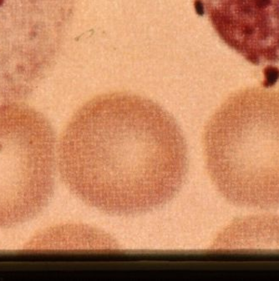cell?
Here are the masks:
<instances>
[{
  "label": "cell",
  "mask_w": 279,
  "mask_h": 281,
  "mask_svg": "<svg viewBox=\"0 0 279 281\" xmlns=\"http://www.w3.org/2000/svg\"><path fill=\"white\" fill-rule=\"evenodd\" d=\"M63 180L102 212L131 215L173 199L187 170L185 138L166 109L128 93L99 95L77 110L58 149Z\"/></svg>",
  "instance_id": "1"
},
{
  "label": "cell",
  "mask_w": 279,
  "mask_h": 281,
  "mask_svg": "<svg viewBox=\"0 0 279 281\" xmlns=\"http://www.w3.org/2000/svg\"><path fill=\"white\" fill-rule=\"evenodd\" d=\"M203 146L209 176L228 202L279 207V91L231 95L208 121Z\"/></svg>",
  "instance_id": "2"
},
{
  "label": "cell",
  "mask_w": 279,
  "mask_h": 281,
  "mask_svg": "<svg viewBox=\"0 0 279 281\" xmlns=\"http://www.w3.org/2000/svg\"><path fill=\"white\" fill-rule=\"evenodd\" d=\"M55 138L40 112L24 105L0 107V228L34 218L52 197Z\"/></svg>",
  "instance_id": "3"
},
{
  "label": "cell",
  "mask_w": 279,
  "mask_h": 281,
  "mask_svg": "<svg viewBox=\"0 0 279 281\" xmlns=\"http://www.w3.org/2000/svg\"><path fill=\"white\" fill-rule=\"evenodd\" d=\"M4 3H5V0H0V8L3 6Z\"/></svg>",
  "instance_id": "4"
}]
</instances>
